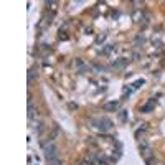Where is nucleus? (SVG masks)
Segmentation results:
<instances>
[{"instance_id": "2", "label": "nucleus", "mask_w": 165, "mask_h": 165, "mask_svg": "<svg viewBox=\"0 0 165 165\" xmlns=\"http://www.w3.org/2000/svg\"><path fill=\"white\" fill-rule=\"evenodd\" d=\"M117 107H119V103H107L104 106V111H116Z\"/></svg>"}, {"instance_id": "1", "label": "nucleus", "mask_w": 165, "mask_h": 165, "mask_svg": "<svg viewBox=\"0 0 165 165\" xmlns=\"http://www.w3.org/2000/svg\"><path fill=\"white\" fill-rule=\"evenodd\" d=\"M43 150H45V157L46 160H55V159H58V152H56V147H55L53 144H45V147H43Z\"/></svg>"}, {"instance_id": "3", "label": "nucleus", "mask_w": 165, "mask_h": 165, "mask_svg": "<svg viewBox=\"0 0 165 165\" xmlns=\"http://www.w3.org/2000/svg\"><path fill=\"white\" fill-rule=\"evenodd\" d=\"M154 104H155V101H150V103H148V104H145V106L142 107V112H148V111H152Z\"/></svg>"}]
</instances>
